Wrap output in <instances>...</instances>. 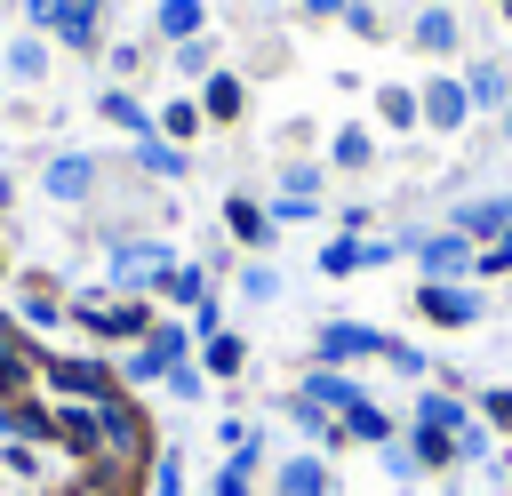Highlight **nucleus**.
<instances>
[{
    "instance_id": "39448f33",
    "label": "nucleus",
    "mask_w": 512,
    "mask_h": 496,
    "mask_svg": "<svg viewBox=\"0 0 512 496\" xmlns=\"http://www.w3.org/2000/svg\"><path fill=\"white\" fill-rule=\"evenodd\" d=\"M408 256L424 264V280H464V272L480 264L464 232H408Z\"/></svg>"
},
{
    "instance_id": "2f4dec72",
    "label": "nucleus",
    "mask_w": 512,
    "mask_h": 496,
    "mask_svg": "<svg viewBox=\"0 0 512 496\" xmlns=\"http://www.w3.org/2000/svg\"><path fill=\"white\" fill-rule=\"evenodd\" d=\"M160 384H168L176 400H200V392H208V368H200V360H176V368H168Z\"/></svg>"
},
{
    "instance_id": "20e7f679",
    "label": "nucleus",
    "mask_w": 512,
    "mask_h": 496,
    "mask_svg": "<svg viewBox=\"0 0 512 496\" xmlns=\"http://www.w3.org/2000/svg\"><path fill=\"white\" fill-rule=\"evenodd\" d=\"M96 184H104L96 152H48V168H40V192H48L56 208H80V200H96Z\"/></svg>"
},
{
    "instance_id": "a18cd8bd",
    "label": "nucleus",
    "mask_w": 512,
    "mask_h": 496,
    "mask_svg": "<svg viewBox=\"0 0 512 496\" xmlns=\"http://www.w3.org/2000/svg\"><path fill=\"white\" fill-rule=\"evenodd\" d=\"M352 0H304V16H344Z\"/></svg>"
},
{
    "instance_id": "f03ea898",
    "label": "nucleus",
    "mask_w": 512,
    "mask_h": 496,
    "mask_svg": "<svg viewBox=\"0 0 512 496\" xmlns=\"http://www.w3.org/2000/svg\"><path fill=\"white\" fill-rule=\"evenodd\" d=\"M72 320H80L88 336H104V344H144V336H152V312H144L136 296H128V304H112V296H80Z\"/></svg>"
},
{
    "instance_id": "cd10ccee",
    "label": "nucleus",
    "mask_w": 512,
    "mask_h": 496,
    "mask_svg": "<svg viewBox=\"0 0 512 496\" xmlns=\"http://www.w3.org/2000/svg\"><path fill=\"white\" fill-rule=\"evenodd\" d=\"M200 120H208V112H200V104H184V96H176V104H168V112H160V136H168V144H192V136H200Z\"/></svg>"
},
{
    "instance_id": "9d476101",
    "label": "nucleus",
    "mask_w": 512,
    "mask_h": 496,
    "mask_svg": "<svg viewBox=\"0 0 512 496\" xmlns=\"http://www.w3.org/2000/svg\"><path fill=\"white\" fill-rule=\"evenodd\" d=\"M272 496H336V472L320 448H296L280 472H272Z\"/></svg>"
},
{
    "instance_id": "09e8293b",
    "label": "nucleus",
    "mask_w": 512,
    "mask_h": 496,
    "mask_svg": "<svg viewBox=\"0 0 512 496\" xmlns=\"http://www.w3.org/2000/svg\"><path fill=\"white\" fill-rule=\"evenodd\" d=\"M496 8H504V16H512V0H496Z\"/></svg>"
},
{
    "instance_id": "79ce46f5",
    "label": "nucleus",
    "mask_w": 512,
    "mask_h": 496,
    "mask_svg": "<svg viewBox=\"0 0 512 496\" xmlns=\"http://www.w3.org/2000/svg\"><path fill=\"white\" fill-rule=\"evenodd\" d=\"M384 472H392V480H416L424 464H416V448H400V440H392V448H384Z\"/></svg>"
},
{
    "instance_id": "de8ad7c7",
    "label": "nucleus",
    "mask_w": 512,
    "mask_h": 496,
    "mask_svg": "<svg viewBox=\"0 0 512 496\" xmlns=\"http://www.w3.org/2000/svg\"><path fill=\"white\" fill-rule=\"evenodd\" d=\"M504 136H512V104H504Z\"/></svg>"
},
{
    "instance_id": "49530a36",
    "label": "nucleus",
    "mask_w": 512,
    "mask_h": 496,
    "mask_svg": "<svg viewBox=\"0 0 512 496\" xmlns=\"http://www.w3.org/2000/svg\"><path fill=\"white\" fill-rule=\"evenodd\" d=\"M80 496H128V488H120V480H96V488H80Z\"/></svg>"
},
{
    "instance_id": "c9c22d12",
    "label": "nucleus",
    "mask_w": 512,
    "mask_h": 496,
    "mask_svg": "<svg viewBox=\"0 0 512 496\" xmlns=\"http://www.w3.org/2000/svg\"><path fill=\"white\" fill-rule=\"evenodd\" d=\"M0 472L32 480V472H40V448H24V440H0Z\"/></svg>"
},
{
    "instance_id": "393cba45",
    "label": "nucleus",
    "mask_w": 512,
    "mask_h": 496,
    "mask_svg": "<svg viewBox=\"0 0 512 496\" xmlns=\"http://www.w3.org/2000/svg\"><path fill=\"white\" fill-rule=\"evenodd\" d=\"M464 424H472V416H464L448 392H424V400H416V432H448V440H456Z\"/></svg>"
},
{
    "instance_id": "1a4fd4ad",
    "label": "nucleus",
    "mask_w": 512,
    "mask_h": 496,
    "mask_svg": "<svg viewBox=\"0 0 512 496\" xmlns=\"http://www.w3.org/2000/svg\"><path fill=\"white\" fill-rule=\"evenodd\" d=\"M416 304H424V320H440V328H472V320H480V288H464V280H424Z\"/></svg>"
},
{
    "instance_id": "bb28decb",
    "label": "nucleus",
    "mask_w": 512,
    "mask_h": 496,
    "mask_svg": "<svg viewBox=\"0 0 512 496\" xmlns=\"http://www.w3.org/2000/svg\"><path fill=\"white\" fill-rule=\"evenodd\" d=\"M328 160H336V168H368V160H376V136H368V128H336Z\"/></svg>"
},
{
    "instance_id": "4be33fe9",
    "label": "nucleus",
    "mask_w": 512,
    "mask_h": 496,
    "mask_svg": "<svg viewBox=\"0 0 512 496\" xmlns=\"http://www.w3.org/2000/svg\"><path fill=\"white\" fill-rule=\"evenodd\" d=\"M224 224H232V240H248V248H264V240H272V208H256L248 192H232V200H224Z\"/></svg>"
},
{
    "instance_id": "4c0bfd02",
    "label": "nucleus",
    "mask_w": 512,
    "mask_h": 496,
    "mask_svg": "<svg viewBox=\"0 0 512 496\" xmlns=\"http://www.w3.org/2000/svg\"><path fill=\"white\" fill-rule=\"evenodd\" d=\"M192 336H200V344H208V336H224V304H216V296H200V304H192Z\"/></svg>"
},
{
    "instance_id": "4468645a",
    "label": "nucleus",
    "mask_w": 512,
    "mask_h": 496,
    "mask_svg": "<svg viewBox=\"0 0 512 496\" xmlns=\"http://www.w3.org/2000/svg\"><path fill=\"white\" fill-rule=\"evenodd\" d=\"M296 392H304V400H312V408H328V416H352V408H360V400H368V392H360V384H352V376H344V368H312V376H304V384H296Z\"/></svg>"
},
{
    "instance_id": "c03bdc74",
    "label": "nucleus",
    "mask_w": 512,
    "mask_h": 496,
    "mask_svg": "<svg viewBox=\"0 0 512 496\" xmlns=\"http://www.w3.org/2000/svg\"><path fill=\"white\" fill-rule=\"evenodd\" d=\"M488 416H496V424H512V392H488Z\"/></svg>"
},
{
    "instance_id": "ddd939ff",
    "label": "nucleus",
    "mask_w": 512,
    "mask_h": 496,
    "mask_svg": "<svg viewBox=\"0 0 512 496\" xmlns=\"http://www.w3.org/2000/svg\"><path fill=\"white\" fill-rule=\"evenodd\" d=\"M0 440H24V448H48V440H56V416H48L40 400H24V392H16V400H0Z\"/></svg>"
},
{
    "instance_id": "a211bd4d",
    "label": "nucleus",
    "mask_w": 512,
    "mask_h": 496,
    "mask_svg": "<svg viewBox=\"0 0 512 496\" xmlns=\"http://www.w3.org/2000/svg\"><path fill=\"white\" fill-rule=\"evenodd\" d=\"M408 40H416L424 56H448V48H456V8H440V0H432V8H416Z\"/></svg>"
},
{
    "instance_id": "c756f323",
    "label": "nucleus",
    "mask_w": 512,
    "mask_h": 496,
    "mask_svg": "<svg viewBox=\"0 0 512 496\" xmlns=\"http://www.w3.org/2000/svg\"><path fill=\"white\" fill-rule=\"evenodd\" d=\"M280 192H288V200H320V168H312V160H288V168H280Z\"/></svg>"
},
{
    "instance_id": "c85d7f7f",
    "label": "nucleus",
    "mask_w": 512,
    "mask_h": 496,
    "mask_svg": "<svg viewBox=\"0 0 512 496\" xmlns=\"http://www.w3.org/2000/svg\"><path fill=\"white\" fill-rule=\"evenodd\" d=\"M376 112H384V128H416V120H424V112H416V88H384Z\"/></svg>"
},
{
    "instance_id": "b1692460",
    "label": "nucleus",
    "mask_w": 512,
    "mask_h": 496,
    "mask_svg": "<svg viewBox=\"0 0 512 496\" xmlns=\"http://www.w3.org/2000/svg\"><path fill=\"white\" fill-rule=\"evenodd\" d=\"M240 104H248V96H240L232 72H208V80H200V112H208V120H240Z\"/></svg>"
},
{
    "instance_id": "f257e3e1",
    "label": "nucleus",
    "mask_w": 512,
    "mask_h": 496,
    "mask_svg": "<svg viewBox=\"0 0 512 496\" xmlns=\"http://www.w3.org/2000/svg\"><path fill=\"white\" fill-rule=\"evenodd\" d=\"M168 272H176V248L168 240H120L112 248V288H128V296L168 288Z\"/></svg>"
},
{
    "instance_id": "e433bc0d",
    "label": "nucleus",
    "mask_w": 512,
    "mask_h": 496,
    "mask_svg": "<svg viewBox=\"0 0 512 496\" xmlns=\"http://www.w3.org/2000/svg\"><path fill=\"white\" fill-rule=\"evenodd\" d=\"M208 64H216V48H208V32H200V40H184V48H176V72H184V80H192V72H208Z\"/></svg>"
},
{
    "instance_id": "37998d69",
    "label": "nucleus",
    "mask_w": 512,
    "mask_h": 496,
    "mask_svg": "<svg viewBox=\"0 0 512 496\" xmlns=\"http://www.w3.org/2000/svg\"><path fill=\"white\" fill-rule=\"evenodd\" d=\"M456 456H464V464L488 456V424H464V432H456Z\"/></svg>"
},
{
    "instance_id": "f3484780",
    "label": "nucleus",
    "mask_w": 512,
    "mask_h": 496,
    "mask_svg": "<svg viewBox=\"0 0 512 496\" xmlns=\"http://www.w3.org/2000/svg\"><path fill=\"white\" fill-rule=\"evenodd\" d=\"M56 448H72V456H104V424H96V408H88V400L56 408Z\"/></svg>"
},
{
    "instance_id": "6ab92c4d",
    "label": "nucleus",
    "mask_w": 512,
    "mask_h": 496,
    "mask_svg": "<svg viewBox=\"0 0 512 496\" xmlns=\"http://www.w3.org/2000/svg\"><path fill=\"white\" fill-rule=\"evenodd\" d=\"M0 72H8V80H24V88H40V80H48V40H40V32H24V40H8V56H0Z\"/></svg>"
},
{
    "instance_id": "a19ab883",
    "label": "nucleus",
    "mask_w": 512,
    "mask_h": 496,
    "mask_svg": "<svg viewBox=\"0 0 512 496\" xmlns=\"http://www.w3.org/2000/svg\"><path fill=\"white\" fill-rule=\"evenodd\" d=\"M384 360H392V368H400V376H424V352H416V344H400V336H392V344H384Z\"/></svg>"
},
{
    "instance_id": "9b49d317",
    "label": "nucleus",
    "mask_w": 512,
    "mask_h": 496,
    "mask_svg": "<svg viewBox=\"0 0 512 496\" xmlns=\"http://www.w3.org/2000/svg\"><path fill=\"white\" fill-rule=\"evenodd\" d=\"M448 232H464V240H504V232H512V192H488V200H464V208L448 216Z\"/></svg>"
},
{
    "instance_id": "5701e85b",
    "label": "nucleus",
    "mask_w": 512,
    "mask_h": 496,
    "mask_svg": "<svg viewBox=\"0 0 512 496\" xmlns=\"http://www.w3.org/2000/svg\"><path fill=\"white\" fill-rule=\"evenodd\" d=\"M464 96H472V104H512V72L488 56V64H472V72H464Z\"/></svg>"
},
{
    "instance_id": "473e14b6",
    "label": "nucleus",
    "mask_w": 512,
    "mask_h": 496,
    "mask_svg": "<svg viewBox=\"0 0 512 496\" xmlns=\"http://www.w3.org/2000/svg\"><path fill=\"white\" fill-rule=\"evenodd\" d=\"M168 296H176V304H200V296H208V272H200V264H176V272H168Z\"/></svg>"
},
{
    "instance_id": "f704fd0d",
    "label": "nucleus",
    "mask_w": 512,
    "mask_h": 496,
    "mask_svg": "<svg viewBox=\"0 0 512 496\" xmlns=\"http://www.w3.org/2000/svg\"><path fill=\"white\" fill-rule=\"evenodd\" d=\"M152 496H184V456H176V448H160V464H152Z\"/></svg>"
},
{
    "instance_id": "58836bf2",
    "label": "nucleus",
    "mask_w": 512,
    "mask_h": 496,
    "mask_svg": "<svg viewBox=\"0 0 512 496\" xmlns=\"http://www.w3.org/2000/svg\"><path fill=\"white\" fill-rule=\"evenodd\" d=\"M344 24H352V32H360V40H384V16H376V8H368V0H352V8H344Z\"/></svg>"
},
{
    "instance_id": "aec40b11",
    "label": "nucleus",
    "mask_w": 512,
    "mask_h": 496,
    "mask_svg": "<svg viewBox=\"0 0 512 496\" xmlns=\"http://www.w3.org/2000/svg\"><path fill=\"white\" fill-rule=\"evenodd\" d=\"M96 112H104L112 128H128V136H160V120H152V112H144L128 88H104V96H96Z\"/></svg>"
},
{
    "instance_id": "f8f14e48",
    "label": "nucleus",
    "mask_w": 512,
    "mask_h": 496,
    "mask_svg": "<svg viewBox=\"0 0 512 496\" xmlns=\"http://www.w3.org/2000/svg\"><path fill=\"white\" fill-rule=\"evenodd\" d=\"M32 368H40V352H32V328L0 320V400H16V392L32 384Z\"/></svg>"
},
{
    "instance_id": "2eb2a0df",
    "label": "nucleus",
    "mask_w": 512,
    "mask_h": 496,
    "mask_svg": "<svg viewBox=\"0 0 512 496\" xmlns=\"http://www.w3.org/2000/svg\"><path fill=\"white\" fill-rule=\"evenodd\" d=\"M200 32H208V0H160V8H152V40L184 48V40H200Z\"/></svg>"
},
{
    "instance_id": "7c9ffc66",
    "label": "nucleus",
    "mask_w": 512,
    "mask_h": 496,
    "mask_svg": "<svg viewBox=\"0 0 512 496\" xmlns=\"http://www.w3.org/2000/svg\"><path fill=\"white\" fill-rule=\"evenodd\" d=\"M24 320H32V328H64L72 312H64V304H56L48 288H24Z\"/></svg>"
},
{
    "instance_id": "ea45409f",
    "label": "nucleus",
    "mask_w": 512,
    "mask_h": 496,
    "mask_svg": "<svg viewBox=\"0 0 512 496\" xmlns=\"http://www.w3.org/2000/svg\"><path fill=\"white\" fill-rule=\"evenodd\" d=\"M248 488H256V472H240V464H224V472L208 480V496H248Z\"/></svg>"
},
{
    "instance_id": "423d86ee",
    "label": "nucleus",
    "mask_w": 512,
    "mask_h": 496,
    "mask_svg": "<svg viewBox=\"0 0 512 496\" xmlns=\"http://www.w3.org/2000/svg\"><path fill=\"white\" fill-rule=\"evenodd\" d=\"M392 336L384 328H360V320H320V336H312V352H320V368H344V360H368V352H384Z\"/></svg>"
},
{
    "instance_id": "7ed1b4c3",
    "label": "nucleus",
    "mask_w": 512,
    "mask_h": 496,
    "mask_svg": "<svg viewBox=\"0 0 512 496\" xmlns=\"http://www.w3.org/2000/svg\"><path fill=\"white\" fill-rule=\"evenodd\" d=\"M40 376H48V392H64V400H88V408H104V400L120 392V368H104V360H72V352L40 360Z\"/></svg>"
},
{
    "instance_id": "dca6fc26",
    "label": "nucleus",
    "mask_w": 512,
    "mask_h": 496,
    "mask_svg": "<svg viewBox=\"0 0 512 496\" xmlns=\"http://www.w3.org/2000/svg\"><path fill=\"white\" fill-rule=\"evenodd\" d=\"M64 48H96L104 40V0H56V24H48Z\"/></svg>"
},
{
    "instance_id": "72a5a7b5",
    "label": "nucleus",
    "mask_w": 512,
    "mask_h": 496,
    "mask_svg": "<svg viewBox=\"0 0 512 496\" xmlns=\"http://www.w3.org/2000/svg\"><path fill=\"white\" fill-rule=\"evenodd\" d=\"M240 296H248V304H272V296H280V272H272V264H248V272H240Z\"/></svg>"
},
{
    "instance_id": "a878e982",
    "label": "nucleus",
    "mask_w": 512,
    "mask_h": 496,
    "mask_svg": "<svg viewBox=\"0 0 512 496\" xmlns=\"http://www.w3.org/2000/svg\"><path fill=\"white\" fill-rule=\"evenodd\" d=\"M200 368H208V376H240V368H248V344L224 328V336H208V344H200Z\"/></svg>"
},
{
    "instance_id": "6e6552de",
    "label": "nucleus",
    "mask_w": 512,
    "mask_h": 496,
    "mask_svg": "<svg viewBox=\"0 0 512 496\" xmlns=\"http://www.w3.org/2000/svg\"><path fill=\"white\" fill-rule=\"evenodd\" d=\"M96 424H104V456H112V464H136V456H144V416H136L128 392H112V400L96 408Z\"/></svg>"
},
{
    "instance_id": "0eeeda50",
    "label": "nucleus",
    "mask_w": 512,
    "mask_h": 496,
    "mask_svg": "<svg viewBox=\"0 0 512 496\" xmlns=\"http://www.w3.org/2000/svg\"><path fill=\"white\" fill-rule=\"evenodd\" d=\"M416 112H424V128H440V136H456V128L472 120V96H464V80H448V72H432V80L416 88Z\"/></svg>"
},
{
    "instance_id": "412c9836",
    "label": "nucleus",
    "mask_w": 512,
    "mask_h": 496,
    "mask_svg": "<svg viewBox=\"0 0 512 496\" xmlns=\"http://www.w3.org/2000/svg\"><path fill=\"white\" fill-rule=\"evenodd\" d=\"M136 168H144V176H168V184H176V176L192 168V152H184V144H168V136H136Z\"/></svg>"
}]
</instances>
